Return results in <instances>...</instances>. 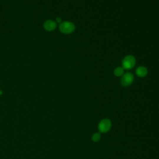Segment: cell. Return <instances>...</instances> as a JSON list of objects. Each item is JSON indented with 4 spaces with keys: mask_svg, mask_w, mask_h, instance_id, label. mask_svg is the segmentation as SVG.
I'll use <instances>...</instances> for the list:
<instances>
[{
    "mask_svg": "<svg viewBox=\"0 0 159 159\" xmlns=\"http://www.w3.org/2000/svg\"><path fill=\"white\" fill-rule=\"evenodd\" d=\"M75 29V26L72 22L65 21L61 22L59 26V30L65 34H69L73 32Z\"/></svg>",
    "mask_w": 159,
    "mask_h": 159,
    "instance_id": "cell-1",
    "label": "cell"
},
{
    "mask_svg": "<svg viewBox=\"0 0 159 159\" xmlns=\"http://www.w3.org/2000/svg\"><path fill=\"white\" fill-rule=\"evenodd\" d=\"M135 62H136V60H135L134 56L131 55H127L123 58L122 61V68L126 70L132 69L135 66Z\"/></svg>",
    "mask_w": 159,
    "mask_h": 159,
    "instance_id": "cell-2",
    "label": "cell"
},
{
    "mask_svg": "<svg viewBox=\"0 0 159 159\" xmlns=\"http://www.w3.org/2000/svg\"><path fill=\"white\" fill-rule=\"evenodd\" d=\"M111 127V122L108 119H102L98 124V129L100 132L106 133L108 132Z\"/></svg>",
    "mask_w": 159,
    "mask_h": 159,
    "instance_id": "cell-3",
    "label": "cell"
},
{
    "mask_svg": "<svg viewBox=\"0 0 159 159\" xmlns=\"http://www.w3.org/2000/svg\"><path fill=\"white\" fill-rule=\"evenodd\" d=\"M134 79V75L130 72H127L122 76V78L121 79V84L124 86H130L133 83Z\"/></svg>",
    "mask_w": 159,
    "mask_h": 159,
    "instance_id": "cell-4",
    "label": "cell"
},
{
    "mask_svg": "<svg viewBox=\"0 0 159 159\" xmlns=\"http://www.w3.org/2000/svg\"><path fill=\"white\" fill-rule=\"evenodd\" d=\"M57 27L56 22L52 20H47L46 21L44 24V27L46 31H52L55 29Z\"/></svg>",
    "mask_w": 159,
    "mask_h": 159,
    "instance_id": "cell-5",
    "label": "cell"
},
{
    "mask_svg": "<svg viewBox=\"0 0 159 159\" xmlns=\"http://www.w3.org/2000/svg\"><path fill=\"white\" fill-rule=\"evenodd\" d=\"M148 73V70L145 67H139L136 70V74L139 77H144Z\"/></svg>",
    "mask_w": 159,
    "mask_h": 159,
    "instance_id": "cell-6",
    "label": "cell"
},
{
    "mask_svg": "<svg viewBox=\"0 0 159 159\" xmlns=\"http://www.w3.org/2000/svg\"><path fill=\"white\" fill-rule=\"evenodd\" d=\"M124 69L122 67H118L114 69V74L116 76H121L124 75Z\"/></svg>",
    "mask_w": 159,
    "mask_h": 159,
    "instance_id": "cell-7",
    "label": "cell"
},
{
    "mask_svg": "<svg viewBox=\"0 0 159 159\" xmlns=\"http://www.w3.org/2000/svg\"><path fill=\"white\" fill-rule=\"evenodd\" d=\"M100 138H101V135L99 133H95L92 135V140L94 142H98Z\"/></svg>",
    "mask_w": 159,
    "mask_h": 159,
    "instance_id": "cell-8",
    "label": "cell"
},
{
    "mask_svg": "<svg viewBox=\"0 0 159 159\" xmlns=\"http://www.w3.org/2000/svg\"><path fill=\"white\" fill-rule=\"evenodd\" d=\"M56 21L58 23H61V19L60 18V17H57V19H56Z\"/></svg>",
    "mask_w": 159,
    "mask_h": 159,
    "instance_id": "cell-9",
    "label": "cell"
},
{
    "mask_svg": "<svg viewBox=\"0 0 159 159\" xmlns=\"http://www.w3.org/2000/svg\"><path fill=\"white\" fill-rule=\"evenodd\" d=\"M3 93H2V91L1 90H0V95H1Z\"/></svg>",
    "mask_w": 159,
    "mask_h": 159,
    "instance_id": "cell-10",
    "label": "cell"
}]
</instances>
